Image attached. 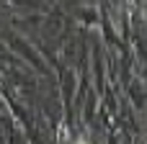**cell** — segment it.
Returning <instances> with one entry per match:
<instances>
[{
  "mask_svg": "<svg viewBox=\"0 0 147 144\" xmlns=\"http://www.w3.org/2000/svg\"><path fill=\"white\" fill-rule=\"evenodd\" d=\"M78 144H88V142H83V139H78Z\"/></svg>",
  "mask_w": 147,
  "mask_h": 144,
  "instance_id": "obj_1",
  "label": "cell"
}]
</instances>
